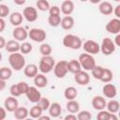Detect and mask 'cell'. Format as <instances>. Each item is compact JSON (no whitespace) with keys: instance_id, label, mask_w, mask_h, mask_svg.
Instances as JSON below:
<instances>
[{"instance_id":"5b68a950","label":"cell","mask_w":120,"mask_h":120,"mask_svg":"<svg viewBox=\"0 0 120 120\" xmlns=\"http://www.w3.org/2000/svg\"><path fill=\"white\" fill-rule=\"evenodd\" d=\"M100 52L104 55H111L115 52V44L113 43V40L111 39L110 38H104L102 39L101 44L99 45Z\"/></svg>"},{"instance_id":"bcb514c9","label":"cell","mask_w":120,"mask_h":120,"mask_svg":"<svg viewBox=\"0 0 120 120\" xmlns=\"http://www.w3.org/2000/svg\"><path fill=\"white\" fill-rule=\"evenodd\" d=\"M112 12L114 13V15H115V17H116V18L120 19V5H117V6L113 8Z\"/></svg>"},{"instance_id":"ab89813d","label":"cell","mask_w":120,"mask_h":120,"mask_svg":"<svg viewBox=\"0 0 120 120\" xmlns=\"http://www.w3.org/2000/svg\"><path fill=\"white\" fill-rule=\"evenodd\" d=\"M16 84H17V87H18V90H19L20 94L21 95H23V94L25 95V93L27 92V90L29 88V85L25 82H20Z\"/></svg>"},{"instance_id":"cb8c5ba5","label":"cell","mask_w":120,"mask_h":120,"mask_svg":"<svg viewBox=\"0 0 120 120\" xmlns=\"http://www.w3.org/2000/svg\"><path fill=\"white\" fill-rule=\"evenodd\" d=\"M20 43L19 41L15 40V39H11V40H8L7 43H6V46H5V49L12 53V52H20Z\"/></svg>"},{"instance_id":"ba28073f","label":"cell","mask_w":120,"mask_h":120,"mask_svg":"<svg viewBox=\"0 0 120 120\" xmlns=\"http://www.w3.org/2000/svg\"><path fill=\"white\" fill-rule=\"evenodd\" d=\"M82 47L83 48L84 52L89 53V54H97L100 52V48H99V44L95 41V40H92V39H88L86 40L82 45Z\"/></svg>"},{"instance_id":"5bb4252c","label":"cell","mask_w":120,"mask_h":120,"mask_svg":"<svg viewBox=\"0 0 120 120\" xmlns=\"http://www.w3.org/2000/svg\"><path fill=\"white\" fill-rule=\"evenodd\" d=\"M102 93H103L104 97H106L108 98H113L117 95V88L113 83L107 82L102 87Z\"/></svg>"},{"instance_id":"30bf717a","label":"cell","mask_w":120,"mask_h":120,"mask_svg":"<svg viewBox=\"0 0 120 120\" xmlns=\"http://www.w3.org/2000/svg\"><path fill=\"white\" fill-rule=\"evenodd\" d=\"M105 28H106L108 33H111V34H113V35L119 34L120 33V19L113 18V19L110 20L107 22Z\"/></svg>"},{"instance_id":"7c38bea8","label":"cell","mask_w":120,"mask_h":120,"mask_svg":"<svg viewBox=\"0 0 120 120\" xmlns=\"http://www.w3.org/2000/svg\"><path fill=\"white\" fill-rule=\"evenodd\" d=\"M22 16L27 22H33L38 20V10L33 7H26L22 11Z\"/></svg>"},{"instance_id":"e0dca14e","label":"cell","mask_w":120,"mask_h":120,"mask_svg":"<svg viewBox=\"0 0 120 120\" xmlns=\"http://www.w3.org/2000/svg\"><path fill=\"white\" fill-rule=\"evenodd\" d=\"M33 79H34V84L38 88H43L48 84V79L43 73H38Z\"/></svg>"},{"instance_id":"83f0119b","label":"cell","mask_w":120,"mask_h":120,"mask_svg":"<svg viewBox=\"0 0 120 120\" xmlns=\"http://www.w3.org/2000/svg\"><path fill=\"white\" fill-rule=\"evenodd\" d=\"M67 110L68 112L70 113H76L80 111V104L77 100L75 99H71V100H68V103H67V106H66Z\"/></svg>"},{"instance_id":"816d5d0a","label":"cell","mask_w":120,"mask_h":120,"mask_svg":"<svg viewBox=\"0 0 120 120\" xmlns=\"http://www.w3.org/2000/svg\"><path fill=\"white\" fill-rule=\"evenodd\" d=\"M6 85H7L6 81H5V80L0 79V92H1V91H3V90L6 88Z\"/></svg>"},{"instance_id":"9f6ffc18","label":"cell","mask_w":120,"mask_h":120,"mask_svg":"<svg viewBox=\"0 0 120 120\" xmlns=\"http://www.w3.org/2000/svg\"><path fill=\"white\" fill-rule=\"evenodd\" d=\"M2 61V53H1V52H0V62Z\"/></svg>"},{"instance_id":"60d3db41","label":"cell","mask_w":120,"mask_h":120,"mask_svg":"<svg viewBox=\"0 0 120 120\" xmlns=\"http://www.w3.org/2000/svg\"><path fill=\"white\" fill-rule=\"evenodd\" d=\"M110 115H111V112H109L108 111L100 110L97 115V118L98 120H110Z\"/></svg>"},{"instance_id":"6da1fadb","label":"cell","mask_w":120,"mask_h":120,"mask_svg":"<svg viewBox=\"0 0 120 120\" xmlns=\"http://www.w3.org/2000/svg\"><path fill=\"white\" fill-rule=\"evenodd\" d=\"M8 63H9L10 67L16 71H20L25 67L24 57H23L22 53L18 52L10 53V55L8 56Z\"/></svg>"},{"instance_id":"f35d334b","label":"cell","mask_w":120,"mask_h":120,"mask_svg":"<svg viewBox=\"0 0 120 120\" xmlns=\"http://www.w3.org/2000/svg\"><path fill=\"white\" fill-rule=\"evenodd\" d=\"M92 114L88 111H79L77 114V120H90Z\"/></svg>"},{"instance_id":"d4e9b609","label":"cell","mask_w":120,"mask_h":120,"mask_svg":"<svg viewBox=\"0 0 120 120\" xmlns=\"http://www.w3.org/2000/svg\"><path fill=\"white\" fill-rule=\"evenodd\" d=\"M14 117L18 120H22L27 118V116L29 115V111L25 108V107H18L14 112H13Z\"/></svg>"},{"instance_id":"f1b7e54d","label":"cell","mask_w":120,"mask_h":120,"mask_svg":"<svg viewBox=\"0 0 120 120\" xmlns=\"http://www.w3.org/2000/svg\"><path fill=\"white\" fill-rule=\"evenodd\" d=\"M78 95V91L75 87L73 86H68L65 89L64 91V97L68 99V100H71V99H75V98Z\"/></svg>"},{"instance_id":"52a82bcc","label":"cell","mask_w":120,"mask_h":120,"mask_svg":"<svg viewBox=\"0 0 120 120\" xmlns=\"http://www.w3.org/2000/svg\"><path fill=\"white\" fill-rule=\"evenodd\" d=\"M47 37L46 32L40 28H32L28 32V38L35 42H43Z\"/></svg>"},{"instance_id":"3957f363","label":"cell","mask_w":120,"mask_h":120,"mask_svg":"<svg viewBox=\"0 0 120 120\" xmlns=\"http://www.w3.org/2000/svg\"><path fill=\"white\" fill-rule=\"evenodd\" d=\"M63 45L66 48H69L72 50H79L80 48H82V39L78 36L68 34L63 38Z\"/></svg>"},{"instance_id":"1f68e13d","label":"cell","mask_w":120,"mask_h":120,"mask_svg":"<svg viewBox=\"0 0 120 120\" xmlns=\"http://www.w3.org/2000/svg\"><path fill=\"white\" fill-rule=\"evenodd\" d=\"M42 110H41V108L37 104V105H35V106H33L31 109H30V111H29V115L32 117V118H35V119H38V117L42 114Z\"/></svg>"},{"instance_id":"8992f818","label":"cell","mask_w":120,"mask_h":120,"mask_svg":"<svg viewBox=\"0 0 120 120\" xmlns=\"http://www.w3.org/2000/svg\"><path fill=\"white\" fill-rule=\"evenodd\" d=\"M68 72V61L61 60V61L55 63V65L53 67V73H54L56 78L62 79V78L66 77Z\"/></svg>"},{"instance_id":"11a10c76","label":"cell","mask_w":120,"mask_h":120,"mask_svg":"<svg viewBox=\"0 0 120 120\" xmlns=\"http://www.w3.org/2000/svg\"><path fill=\"white\" fill-rule=\"evenodd\" d=\"M88 1H90V3L92 4H98L101 2V0H88Z\"/></svg>"},{"instance_id":"db71d44e","label":"cell","mask_w":120,"mask_h":120,"mask_svg":"<svg viewBox=\"0 0 120 120\" xmlns=\"http://www.w3.org/2000/svg\"><path fill=\"white\" fill-rule=\"evenodd\" d=\"M38 119H39V120H50V119H51V116H50V115L47 116V115H42V114H41V115L38 117Z\"/></svg>"},{"instance_id":"8d00e7d4","label":"cell","mask_w":120,"mask_h":120,"mask_svg":"<svg viewBox=\"0 0 120 120\" xmlns=\"http://www.w3.org/2000/svg\"><path fill=\"white\" fill-rule=\"evenodd\" d=\"M52 51V49L51 45L48 43H42L39 47V52L42 55H51Z\"/></svg>"},{"instance_id":"f6af8a7d","label":"cell","mask_w":120,"mask_h":120,"mask_svg":"<svg viewBox=\"0 0 120 120\" xmlns=\"http://www.w3.org/2000/svg\"><path fill=\"white\" fill-rule=\"evenodd\" d=\"M7 116V110L5 107H0V120H4Z\"/></svg>"},{"instance_id":"4dcf8cb0","label":"cell","mask_w":120,"mask_h":120,"mask_svg":"<svg viewBox=\"0 0 120 120\" xmlns=\"http://www.w3.org/2000/svg\"><path fill=\"white\" fill-rule=\"evenodd\" d=\"M61 17L60 15H49V18H48V22L51 26L52 27H57L60 25L61 23Z\"/></svg>"},{"instance_id":"74e56055","label":"cell","mask_w":120,"mask_h":120,"mask_svg":"<svg viewBox=\"0 0 120 120\" xmlns=\"http://www.w3.org/2000/svg\"><path fill=\"white\" fill-rule=\"evenodd\" d=\"M37 104L41 108L42 111H47V110L49 109L50 105H51V102H50L49 98H42V97H41L40 99L38 100V102Z\"/></svg>"},{"instance_id":"c3c4849f","label":"cell","mask_w":120,"mask_h":120,"mask_svg":"<svg viewBox=\"0 0 120 120\" xmlns=\"http://www.w3.org/2000/svg\"><path fill=\"white\" fill-rule=\"evenodd\" d=\"M113 43L115 44V46H120V34H116L115 35Z\"/></svg>"},{"instance_id":"ee69618b","label":"cell","mask_w":120,"mask_h":120,"mask_svg":"<svg viewBox=\"0 0 120 120\" xmlns=\"http://www.w3.org/2000/svg\"><path fill=\"white\" fill-rule=\"evenodd\" d=\"M9 93H10L11 96H13V97H15V98L21 96V94H20V92H19V90H18L17 84H12V85L10 86V88H9Z\"/></svg>"},{"instance_id":"e575fe53","label":"cell","mask_w":120,"mask_h":120,"mask_svg":"<svg viewBox=\"0 0 120 120\" xmlns=\"http://www.w3.org/2000/svg\"><path fill=\"white\" fill-rule=\"evenodd\" d=\"M103 70H104V68L103 67H101V66H95L94 68H93V69L91 70V72H92V75H93V77L95 78V79H97V80H100V78H101V76H102V73H103Z\"/></svg>"},{"instance_id":"f5cc1de1","label":"cell","mask_w":120,"mask_h":120,"mask_svg":"<svg viewBox=\"0 0 120 120\" xmlns=\"http://www.w3.org/2000/svg\"><path fill=\"white\" fill-rule=\"evenodd\" d=\"M13 2L18 6H22L26 2V0H13Z\"/></svg>"},{"instance_id":"680465c9","label":"cell","mask_w":120,"mask_h":120,"mask_svg":"<svg viewBox=\"0 0 120 120\" xmlns=\"http://www.w3.org/2000/svg\"><path fill=\"white\" fill-rule=\"evenodd\" d=\"M114 1H115V2H119L120 0H114Z\"/></svg>"},{"instance_id":"4fadbf2b","label":"cell","mask_w":120,"mask_h":120,"mask_svg":"<svg viewBox=\"0 0 120 120\" xmlns=\"http://www.w3.org/2000/svg\"><path fill=\"white\" fill-rule=\"evenodd\" d=\"M12 36L14 38L15 40L17 41H24L27 38H28V32L26 31V29L22 26H16L12 32Z\"/></svg>"},{"instance_id":"ffe728a7","label":"cell","mask_w":120,"mask_h":120,"mask_svg":"<svg viewBox=\"0 0 120 120\" xmlns=\"http://www.w3.org/2000/svg\"><path fill=\"white\" fill-rule=\"evenodd\" d=\"M22 20H23V16L21 12H18V11H15V12H12L10 15H9V22L10 23L13 25V26H20L22 22Z\"/></svg>"},{"instance_id":"b9f144b4","label":"cell","mask_w":120,"mask_h":120,"mask_svg":"<svg viewBox=\"0 0 120 120\" xmlns=\"http://www.w3.org/2000/svg\"><path fill=\"white\" fill-rule=\"evenodd\" d=\"M9 15V8L5 4H0V18H5Z\"/></svg>"},{"instance_id":"603a6c76","label":"cell","mask_w":120,"mask_h":120,"mask_svg":"<svg viewBox=\"0 0 120 120\" xmlns=\"http://www.w3.org/2000/svg\"><path fill=\"white\" fill-rule=\"evenodd\" d=\"M61 27L64 30H70L74 26V19L70 15H67L61 19Z\"/></svg>"},{"instance_id":"44dd1931","label":"cell","mask_w":120,"mask_h":120,"mask_svg":"<svg viewBox=\"0 0 120 120\" xmlns=\"http://www.w3.org/2000/svg\"><path fill=\"white\" fill-rule=\"evenodd\" d=\"M98 10L103 15H110V14L112 13L113 8H112V5L110 2L103 1V2H100L99 6H98Z\"/></svg>"},{"instance_id":"7402d4cb","label":"cell","mask_w":120,"mask_h":120,"mask_svg":"<svg viewBox=\"0 0 120 120\" xmlns=\"http://www.w3.org/2000/svg\"><path fill=\"white\" fill-rule=\"evenodd\" d=\"M48 111H49V115L51 117L55 118V117H58L61 114L62 108H61V105L58 102H52V103H51Z\"/></svg>"},{"instance_id":"91938a15","label":"cell","mask_w":120,"mask_h":120,"mask_svg":"<svg viewBox=\"0 0 120 120\" xmlns=\"http://www.w3.org/2000/svg\"><path fill=\"white\" fill-rule=\"evenodd\" d=\"M2 1H3V0H0V2H2Z\"/></svg>"},{"instance_id":"836d02e7","label":"cell","mask_w":120,"mask_h":120,"mask_svg":"<svg viewBox=\"0 0 120 120\" xmlns=\"http://www.w3.org/2000/svg\"><path fill=\"white\" fill-rule=\"evenodd\" d=\"M36 6H37L38 9L40 11H48L51 7L48 0H37Z\"/></svg>"},{"instance_id":"f907efd6","label":"cell","mask_w":120,"mask_h":120,"mask_svg":"<svg viewBox=\"0 0 120 120\" xmlns=\"http://www.w3.org/2000/svg\"><path fill=\"white\" fill-rule=\"evenodd\" d=\"M6 43H7L6 39H5L3 37H1V36H0V50H1V49H3V48H5Z\"/></svg>"},{"instance_id":"277c9868","label":"cell","mask_w":120,"mask_h":120,"mask_svg":"<svg viewBox=\"0 0 120 120\" xmlns=\"http://www.w3.org/2000/svg\"><path fill=\"white\" fill-rule=\"evenodd\" d=\"M78 61L80 62V65L82 68L85 71H91L93 68L96 66V60L93 57L92 54H89L87 52H83L79 55Z\"/></svg>"},{"instance_id":"2e32d148","label":"cell","mask_w":120,"mask_h":120,"mask_svg":"<svg viewBox=\"0 0 120 120\" xmlns=\"http://www.w3.org/2000/svg\"><path fill=\"white\" fill-rule=\"evenodd\" d=\"M106 103L107 101L101 96H96L92 99V107L97 111L104 110L106 108Z\"/></svg>"},{"instance_id":"9a60e30c","label":"cell","mask_w":120,"mask_h":120,"mask_svg":"<svg viewBox=\"0 0 120 120\" xmlns=\"http://www.w3.org/2000/svg\"><path fill=\"white\" fill-rule=\"evenodd\" d=\"M4 107L5 109L7 110V112H13L18 107H19V102H18V99L13 97V96H10V97H8L5 101H4Z\"/></svg>"},{"instance_id":"681fc988","label":"cell","mask_w":120,"mask_h":120,"mask_svg":"<svg viewBox=\"0 0 120 120\" xmlns=\"http://www.w3.org/2000/svg\"><path fill=\"white\" fill-rule=\"evenodd\" d=\"M5 27H6V22H5V21H4L3 18H0V33L4 31Z\"/></svg>"},{"instance_id":"9c48e42d","label":"cell","mask_w":120,"mask_h":120,"mask_svg":"<svg viewBox=\"0 0 120 120\" xmlns=\"http://www.w3.org/2000/svg\"><path fill=\"white\" fill-rule=\"evenodd\" d=\"M27 99L32 103H38L41 98V93L36 86H29L27 92L25 93Z\"/></svg>"},{"instance_id":"7dc6e473","label":"cell","mask_w":120,"mask_h":120,"mask_svg":"<svg viewBox=\"0 0 120 120\" xmlns=\"http://www.w3.org/2000/svg\"><path fill=\"white\" fill-rule=\"evenodd\" d=\"M65 120H77V115L75 113H68V115L65 116Z\"/></svg>"},{"instance_id":"7a4b0ae2","label":"cell","mask_w":120,"mask_h":120,"mask_svg":"<svg viewBox=\"0 0 120 120\" xmlns=\"http://www.w3.org/2000/svg\"><path fill=\"white\" fill-rule=\"evenodd\" d=\"M54 65H55V61L53 57H52L51 55H42V57L39 60L38 68L41 73L47 74L53 69Z\"/></svg>"},{"instance_id":"d590c367","label":"cell","mask_w":120,"mask_h":120,"mask_svg":"<svg viewBox=\"0 0 120 120\" xmlns=\"http://www.w3.org/2000/svg\"><path fill=\"white\" fill-rule=\"evenodd\" d=\"M32 49H33V47H32L31 43L26 42V41L22 42V43L20 45V52H21V53H22V54H27V53L31 52H32Z\"/></svg>"},{"instance_id":"7bdbcfd3","label":"cell","mask_w":120,"mask_h":120,"mask_svg":"<svg viewBox=\"0 0 120 120\" xmlns=\"http://www.w3.org/2000/svg\"><path fill=\"white\" fill-rule=\"evenodd\" d=\"M49 15H60V8L58 6H52V7H50L49 8Z\"/></svg>"},{"instance_id":"4316f807","label":"cell","mask_w":120,"mask_h":120,"mask_svg":"<svg viewBox=\"0 0 120 120\" xmlns=\"http://www.w3.org/2000/svg\"><path fill=\"white\" fill-rule=\"evenodd\" d=\"M106 108H107V111L111 113H116L119 109H120V104H119V101L118 100H115V99H111L109 102L106 103Z\"/></svg>"},{"instance_id":"8fae6325","label":"cell","mask_w":120,"mask_h":120,"mask_svg":"<svg viewBox=\"0 0 120 120\" xmlns=\"http://www.w3.org/2000/svg\"><path fill=\"white\" fill-rule=\"evenodd\" d=\"M74 80L79 85H86L90 82V76L87 73V71L82 69L74 74Z\"/></svg>"},{"instance_id":"d6a6232c","label":"cell","mask_w":120,"mask_h":120,"mask_svg":"<svg viewBox=\"0 0 120 120\" xmlns=\"http://www.w3.org/2000/svg\"><path fill=\"white\" fill-rule=\"evenodd\" d=\"M11 75H12L11 68H7V67H3V68H0V79L7 81V80L10 79Z\"/></svg>"},{"instance_id":"d6986e66","label":"cell","mask_w":120,"mask_h":120,"mask_svg":"<svg viewBox=\"0 0 120 120\" xmlns=\"http://www.w3.org/2000/svg\"><path fill=\"white\" fill-rule=\"evenodd\" d=\"M38 66L36 64H28L23 68V73L27 78H34L38 74Z\"/></svg>"},{"instance_id":"ac0fdd59","label":"cell","mask_w":120,"mask_h":120,"mask_svg":"<svg viewBox=\"0 0 120 120\" xmlns=\"http://www.w3.org/2000/svg\"><path fill=\"white\" fill-rule=\"evenodd\" d=\"M60 10L63 14L67 15H70L73 11H74V3L71 0H65L60 7Z\"/></svg>"},{"instance_id":"f546056e","label":"cell","mask_w":120,"mask_h":120,"mask_svg":"<svg viewBox=\"0 0 120 120\" xmlns=\"http://www.w3.org/2000/svg\"><path fill=\"white\" fill-rule=\"evenodd\" d=\"M112 78H113V75H112V70L109 69V68H104L102 76H101V78H100L99 81H101L102 82H112Z\"/></svg>"},{"instance_id":"484cf974","label":"cell","mask_w":120,"mask_h":120,"mask_svg":"<svg viewBox=\"0 0 120 120\" xmlns=\"http://www.w3.org/2000/svg\"><path fill=\"white\" fill-rule=\"evenodd\" d=\"M68 70L73 74L79 72L80 70H82V67L80 65V62L78 60H70L68 62Z\"/></svg>"},{"instance_id":"6f0895ef","label":"cell","mask_w":120,"mask_h":120,"mask_svg":"<svg viewBox=\"0 0 120 120\" xmlns=\"http://www.w3.org/2000/svg\"><path fill=\"white\" fill-rule=\"evenodd\" d=\"M80 1H82V2H86V1H88V0H80Z\"/></svg>"}]
</instances>
